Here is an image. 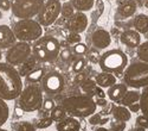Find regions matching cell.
<instances>
[{
  "mask_svg": "<svg viewBox=\"0 0 148 131\" xmlns=\"http://www.w3.org/2000/svg\"><path fill=\"white\" fill-rule=\"evenodd\" d=\"M24 89L21 76L16 67L7 62H0V98L16 100Z\"/></svg>",
  "mask_w": 148,
  "mask_h": 131,
  "instance_id": "1",
  "label": "cell"
},
{
  "mask_svg": "<svg viewBox=\"0 0 148 131\" xmlns=\"http://www.w3.org/2000/svg\"><path fill=\"white\" fill-rule=\"evenodd\" d=\"M62 106L66 113L75 118H87L96 113L97 105L92 97L89 95H71L62 100Z\"/></svg>",
  "mask_w": 148,
  "mask_h": 131,
  "instance_id": "2",
  "label": "cell"
},
{
  "mask_svg": "<svg viewBox=\"0 0 148 131\" xmlns=\"http://www.w3.org/2000/svg\"><path fill=\"white\" fill-rule=\"evenodd\" d=\"M98 64L102 71L114 74L116 78H121L128 67V56L126 53L119 49L108 50L101 55Z\"/></svg>",
  "mask_w": 148,
  "mask_h": 131,
  "instance_id": "3",
  "label": "cell"
},
{
  "mask_svg": "<svg viewBox=\"0 0 148 131\" xmlns=\"http://www.w3.org/2000/svg\"><path fill=\"white\" fill-rule=\"evenodd\" d=\"M60 42L52 36H44L34 42L32 55L40 62H53L60 54Z\"/></svg>",
  "mask_w": 148,
  "mask_h": 131,
  "instance_id": "4",
  "label": "cell"
},
{
  "mask_svg": "<svg viewBox=\"0 0 148 131\" xmlns=\"http://www.w3.org/2000/svg\"><path fill=\"white\" fill-rule=\"evenodd\" d=\"M123 83L130 88L139 89L148 86V63L134 61L123 73Z\"/></svg>",
  "mask_w": 148,
  "mask_h": 131,
  "instance_id": "5",
  "label": "cell"
},
{
  "mask_svg": "<svg viewBox=\"0 0 148 131\" xmlns=\"http://www.w3.org/2000/svg\"><path fill=\"white\" fill-rule=\"evenodd\" d=\"M43 88L42 86L32 83L24 87L23 92L17 99V105L20 106L24 112H36L43 106Z\"/></svg>",
  "mask_w": 148,
  "mask_h": 131,
  "instance_id": "6",
  "label": "cell"
},
{
  "mask_svg": "<svg viewBox=\"0 0 148 131\" xmlns=\"http://www.w3.org/2000/svg\"><path fill=\"white\" fill-rule=\"evenodd\" d=\"M12 30L20 42H37L43 37V26L34 19H19L13 24Z\"/></svg>",
  "mask_w": 148,
  "mask_h": 131,
  "instance_id": "7",
  "label": "cell"
},
{
  "mask_svg": "<svg viewBox=\"0 0 148 131\" xmlns=\"http://www.w3.org/2000/svg\"><path fill=\"white\" fill-rule=\"evenodd\" d=\"M45 0H11L12 15L18 19H32L42 11Z\"/></svg>",
  "mask_w": 148,
  "mask_h": 131,
  "instance_id": "8",
  "label": "cell"
},
{
  "mask_svg": "<svg viewBox=\"0 0 148 131\" xmlns=\"http://www.w3.org/2000/svg\"><path fill=\"white\" fill-rule=\"evenodd\" d=\"M31 55H32V46L30 45V43L17 41V43H14L11 48L7 49L5 54V60L8 64L18 67L25 61H27Z\"/></svg>",
  "mask_w": 148,
  "mask_h": 131,
  "instance_id": "9",
  "label": "cell"
},
{
  "mask_svg": "<svg viewBox=\"0 0 148 131\" xmlns=\"http://www.w3.org/2000/svg\"><path fill=\"white\" fill-rule=\"evenodd\" d=\"M62 11L60 0H46L42 11L37 16V21L42 26H50L58 19Z\"/></svg>",
  "mask_w": 148,
  "mask_h": 131,
  "instance_id": "10",
  "label": "cell"
},
{
  "mask_svg": "<svg viewBox=\"0 0 148 131\" xmlns=\"http://www.w3.org/2000/svg\"><path fill=\"white\" fill-rule=\"evenodd\" d=\"M64 76L58 71H49L42 80V88L49 95H55L64 89Z\"/></svg>",
  "mask_w": 148,
  "mask_h": 131,
  "instance_id": "11",
  "label": "cell"
},
{
  "mask_svg": "<svg viewBox=\"0 0 148 131\" xmlns=\"http://www.w3.org/2000/svg\"><path fill=\"white\" fill-rule=\"evenodd\" d=\"M89 24L88 16L84 12H75V15L66 19L65 23V29L69 32H76V33H82L87 30Z\"/></svg>",
  "mask_w": 148,
  "mask_h": 131,
  "instance_id": "12",
  "label": "cell"
},
{
  "mask_svg": "<svg viewBox=\"0 0 148 131\" xmlns=\"http://www.w3.org/2000/svg\"><path fill=\"white\" fill-rule=\"evenodd\" d=\"M91 44L96 49H107L112 44V35L104 29H97L91 35Z\"/></svg>",
  "mask_w": 148,
  "mask_h": 131,
  "instance_id": "13",
  "label": "cell"
},
{
  "mask_svg": "<svg viewBox=\"0 0 148 131\" xmlns=\"http://www.w3.org/2000/svg\"><path fill=\"white\" fill-rule=\"evenodd\" d=\"M136 8H138L136 0H119L116 15L122 19H127L134 16V13L136 12Z\"/></svg>",
  "mask_w": 148,
  "mask_h": 131,
  "instance_id": "14",
  "label": "cell"
},
{
  "mask_svg": "<svg viewBox=\"0 0 148 131\" xmlns=\"http://www.w3.org/2000/svg\"><path fill=\"white\" fill-rule=\"evenodd\" d=\"M120 42L128 48H138L141 44V35L134 29L123 31L120 36Z\"/></svg>",
  "mask_w": 148,
  "mask_h": 131,
  "instance_id": "15",
  "label": "cell"
},
{
  "mask_svg": "<svg viewBox=\"0 0 148 131\" xmlns=\"http://www.w3.org/2000/svg\"><path fill=\"white\" fill-rule=\"evenodd\" d=\"M17 43L14 32L7 25H0V49H8Z\"/></svg>",
  "mask_w": 148,
  "mask_h": 131,
  "instance_id": "16",
  "label": "cell"
},
{
  "mask_svg": "<svg viewBox=\"0 0 148 131\" xmlns=\"http://www.w3.org/2000/svg\"><path fill=\"white\" fill-rule=\"evenodd\" d=\"M56 130L57 131H79L81 130V123L75 117H65L63 121L56 123Z\"/></svg>",
  "mask_w": 148,
  "mask_h": 131,
  "instance_id": "17",
  "label": "cell"
},
{
  "mask_svg": "<svg viewBox=\"0 0 148 131\" xmlns=\"http://www.w3.org/2000/svg\"><path fill=\"white\" fill-rule=\"evenodd\" d=\"M127 92H128V86L126 83H115L114 86L108 88L107 95L112 101L119 103L123 97H125V94Z\"/></svg>",
  "mask_w": 148,
  "mask_h": 131,
  "instance_id": "18",
  "label": "cell"
},
{
  "mask_svg": "<svg viewBox=\"0 0 148 131\" xmlns=\"http://www.w3.org/2000/svg\"><path fill=\"white\" fill-rule=\"evenodd\" d=\"M95 81L97 83V86H100L102 88H110L116 83V76L114 74L101 71V73H98L95 76Z\"/></svg>",
  "mask_w": 148,
  "mask_h": 131,
  "instance_id": "19",
  "label": "cell"
},
{
  "mask_svg": "<svg viewBox=\"0 0 148 131\" xmlns=\"http://www.w3.org/2000/svg\"><path fill=\"white\" fill-rule=\"evenodd\" d=\"M112 114H113L115 121H119V122H126L127 123L132 118V112L129 111V109L126 106H122V105L113 106L112 107Z\"/></svg>",
  "mask_w": 148,
  "mask_h": 131,
  "instance_id": "20",
  "label": "cell"
},
{
  "mask_svg": "<svg viewBox=\"0 0 148 131\" xmlns=\"http://www.w3.org/2000/svg\"><path fill=\"white\" fill-rule=\"evenodd\" d=\"M133 28L140 35L148 33V16L145 13H140L133 19Z\"/></svg>",
  "mask_w": 148,
  "mask_h": 131,
  "instance_id": "21",
  "label": "cell"
},
{
  "mask_svg": "<svg viewBox=\"0 0 148 131\" xmlns=\"http://www.w3.org/2000/svg\"><path fill=\"white\" fill-rule=\"evenodd\" d=\"M140 97H141V92H139L136 89H132V91H128L125 94V97L119 101V104L122 105V106L129 107L130 105H133L135 103H139L140 101Z\"/></svg>",
  "mask_w": 148,
  "mask_h": 131,
  "instance_id": "22",
  "label": "cell"
},
{
  "mask_svg": "<svg viewBox=\"0 0 148 131\" xmlns=\"http://www.w3.org/2000/svg\"><path fill=\"white\" fill-rule=\"evenodd\" d=\"M70 3L77 12H88L95 7L96 0H70Z\"/></svg>",
  "mask_w": 148,
  "mask_h": 131,
  "instance_id": "23",
  "label": "cell"
},
{
  "mask_svg": "<svg viewBox=\"0 0 148 131\" xmlns=\"http://www.w3.org/2000/svg\"><path fill=\"white\" fill-rule=\"evenodd\" d=\"M45 70L44 68H34L31 73H29L26 76H25V82L29 83V85H32V83H38V82H42L44 75H45Z\"/></svg>",
  "mask_w": 148,
  "mask_h": 131,
  "instance_id": "24",
  "label": "cell"
},
{
  "mask_svg": "<svg viewBox=\"0 0 148 131\" xmlns=\"http://www.w3.org/2000/svg\"><path fill=\"white\" fill-rule=\"evenodd\" d=\"M36 64H37V58L34 56H30V58L27 60V61H25L23 64H20L19 67V74L20 76H26L29 73H31V71L36 68Z\"/></svg>",
  "mask_w": 148,
  "mask_h": 131,
  "instance_id": "25",
  "label": "cell"
},
{
  "mask_svg": "<svg viewBox=\"0 0 148 131\" xmlns=\"http://www.w3.org/2000/svg\"><path fill=\"white\" fill-rule=\"evenodd\" d=\"M95 11L91 13L90 18H91V26H94L95 24L97 23V20L100 19V17L102 16V13L104 12V3H103V0H96V3H95Z\"/></svg>",
  "mask_w": 148,
  "mask_h": 131,
  "instance_id": "26",
  "label": "cell"
},
{
  "mask_svg": "<svg viewBox=\"0 0 148 131\" xmlns=\"http://www.w3.org/2000/svg\"><path fill=\"white\" fill-rule=\"evenodd\" d=\"M8 117H10V107L6 100L0 98V128H3V125L6 124V122L8 121Z\"/></svg>",
  "mask_w": 148,
  "mask_h": 131,
  "instance_id": "27",
  "label": "cell"
},
{
  "mask_svg": "<svg viewBox=\"0 0 148 131\" xmlns=\"http://www.w3.org/2000/svg\"><path fill=\"white\" fill-rule=\"evenodd\" d=\"M50 117H51V119L53 122H60V121H63V119L65 118V117H68L66 116V111H65V109L62 105H58V106H56L55 109L51 111V114H50Z\"/></svg>",
  "mask_w": 148,
  "mask_h": 131,
  "instance_id": "28",
  "label": "cell"
},
{
  "mask_svg": "<svg viewBox=\"0 0 148 131\" xmlns=\"http://www.w3.org/2000/svg\"><path fill=\"white\" fill-rule=\"evenodd\" d=\"M96 87H97V83L92 79H87L81 85L82 92L87 93V95H89V97H92V95H94V92H95V88Z\"/></svg>",
  "mask_w": 148,
  "mask_h": 131,
  "instance_id": "29",
  "label": "cell"
},
{
  "mask_svg": "<svg viewBox=\"0 0 148 131\" xmlns=\"http://www.w3.org/2000/svg\"><path fill=\"white\" fill-rule=\"evenodd\" d=\"M140 106H141V112L146 117H148V86L142 88L141 97H140Z\"/></svg>",
  "mask_w": 148,
  "mask_h": 131,
  "instance_id": "30",
  "label": "cell"
},
{
  "mask_svg": "<svg viewBox=\"0 0 148 131\" xmlns=\"http://www.w3.org/2000/svg\"><path fill=\"white\" fill-rule=\"evenodd\" d=\"M73 15H75V8H73V6L70 1H64V4H62V11H60L62 18L69 19Z\"/></svg>",
  "mask_w": 148,
  "mask_h": 131,
  "instance_id": "31",
  "label": "cell"
},
{
  "mask_svg": "<svg viewBox=\"0 0 148 131\" xmlns=\"http://www.w3.org/2000/svg\"><path fill=\"white\" fill-rule=\"evenodd\" d=\"M136 55L140 58V61L148 63V41L141 43L138 46V50H136Z\"/></svg>",
  "mask_w": 148,
  "mask_h": 131,
  "instance_id": "32",
  "label": "cell"
},
{
  "mask_svg": "<svg viewBox=\"0 0 148 131\" xmlns=\"http://www.w3.org/2000/svg\"><path fill=\"white\" fill-rule=\"evenodd\" d=\"M36 125L32 124L31 122L24 121V122H19L17 124H14V130L16 131H36Z\"/></svg>",
  "mask_w": 148,
  "mask_h": 131,
  "instance_id": "33",
  "label": "cell"
},
{
  "mask_svg": "<svg viewBox=\"0 0 148 131\" xmlns=\"http://www.w3.org/2000/svg\"><path fill=\"white\" fill-rule=\"evenodd\" d=\"M85 66H87V61H85V58H78L72 63V71L75 74H78V73H81V71H83Z\"/></svg>",
  "mask_w": 148,
  "mask_h": 131,
  "instance_id": "34",
  "label": "cell"
},
{
  "mask_svg": "<svg viewBox=\"0 0 148 131\" xmlns=\"http://www.w3.org/2000/svg\"><path fill=\"white\" fill-rule=\"evenodd\" d=\"M53 123V121L51 119V117H43L40 118L38 122L36 123V128L39 129V130H43V129H47L49 126H51Z\"/></svg>",
  "mask_w": 148,
  "mask_h": 131,
  "instance_id": "35",
  "label": "cell"
},
{
  "mask_svg": "<svg viewBox=\"0 0 148 131\" xmlns=\"http://www.w3.org/2000/svg\"><path fill=\"white\" fill-rule=\"evenodd\" d=\"M66 41H68V43H70V44H77V43H79L81 41H82V37H81V35L79 33H76V32H69L66 36Z\"/></svg>",
  "mask_w": 148,
  "mask_h": 131,
  "instance_id": "36",
  "label": "cell"
},
{
  "mask_svg": "<svg viewBox=\"0 0 148 131\" xmlns=\"http://www.w3.org/2000/svg\"><path fill=\"white\" fill-rule=\"evenodd\" d=\"M126 122H119V121H115V122H112L110 123V131H125L126 130Z\"/></svg>",
  "mask_w": 148,
  "mask_h": 131,
  "instance_id": "37",
  "label": "cell"
},
{
  "mask_svg": "<svg viewBox=\"0 0 148 131\" xmlns=\"http://www.w3.org/2000/svg\"><path fill=\"white\" fill-rule=\"evenodd\" d=\"M56 107V105H55V101L52 100V99H50V98H46V99H44V101H43V106H42V109H43V111H45V112H49V111H52L53 109Z\"/></svg>",
  "mask_w": 148,
  "mask_h": 131,
  "instance_id": "38",
  "label": "cell"
},
{
  "mask_svg": "<svg viewBox=\"0 0 148 131\" xmlns=\"http://www.w3.org/2000/svg\"><path fill=\"white\" fill-rule=\"evenodd\" d=\"M87 50H88L87 44H84L82 42L73 45V53H75L76 55H84L85 53H87Z\"/></svg>",
  "mask_w": 148,
  "mask_h": 131,
  "instance_id": "39",
  "label": "cell"
},
{
  "mask_svg": "<svg viewBox=\"0 0 148 131\" xmlns=\"http://www.w3.org/2000/svg\"><path fill=\"white\" fill-rule=\"evenodd\" d=\"M135 123H136L138 126L148 129V117H146L145 114L138 116V117H136V121H135Z\"/></svg>",
  "mask_w": 148,
  "mask_h": 131,
  "instance_id": "40",
  "label": "cell"
},
{
  "mask_svg": "<svg viewBox=\"0 0 148 131\" xmlns=\"http://www.w3.org/2000/svg\"><path fill=\"white\" fill-rule=\"evenodd\" d=\"M101 119H102V117H101V114H100V113H94L92 116H90V117H89L88 122H89V124H90V125H100Z\"/></svg>",
  "mask_w": 148,
  "mask_h": 131,
  "instance_id": "41",
  "label": "cell"
},
{
  "mask_svg": "<svg viewBox=\"0 0 148 131\" xmlns=\"http://www.w3.org/2000/svg\"><path fill=\"white\" fill-rule=\"evenodd\" d=\"M87 80V76H85V73H83V71H81V73L76 74L75 79H73V83L75 85H82V83Z\"/></svg>",
  "mask_w": 148,
  "mask_h": 131,
  "instance_id": "42",
  "label": "cell"
},
{
  "mask_svg": "<svg viewBox=\"0 0 148 131\" xmlns=\"http://www.w3.org/2000/svg\"><path fill=\"white\" fill-rule=\"evenodd\" d=\"M0 10L10 11L11 10V0H0Z\"/></svg>",
  "mask_w": 148,
  "mask_h": 131,
  "instance_id": "43",
  "label": "cell"
},
{
  "mask_svg": "<svg viewBox=\"0 0 148 131\" xmlns=\"http://www.w3.org/2000/svg\"><path fill=\"white\" fill-rule=\"evenodd\" d=\"M94 95L96 98H106V95H107V93L103 91V88L102 87H100V86H97L96 88H95V92H94Z\"/></svg>",
  "mask_w": 148,
  "mask_h": 131,
  "instance_id": "44",
  "label": "cell"
},
{
  "mask_svg": "<svg viewBox=\"0 0 148 131\" xmlns=\"http://www.w3.org/2000/svg\"><path fill=\"white\" fill-rule=\"evenodd\" d=\"M70 56H71V51L69 49H63L59 54V57L63 60V61H68V60L70 58Z\"/></svg>",
  "mask_w": 148,
  "mask_h": 131,
  "instance_id": "45",
  "label": "cell"
},
{
  "mask_svg": "<svg viewBox=\"0 0 148 131\" xmlns=\"http://www.w3.org/2000/svg\"><path fill=\"white\" fill-rule=\"evenodd\" d=\"M129 111L130 112H134V113H136V112H140L141 111V106H140V103H135L133 105H130L129 107Z\"/></svg>",
  "mask_w": 148,
  "mask_h": 131,
  "instance_id": "46",
  "label": "cell"
},
{
  "mask_svg": "<svg viewBox=\"0 0 148 131\" xmlns=\"http://www.w3.org/2000/svg\"><path fill=\"white\" fill-rule=\"evenodd\" d=\"M96 105L97 106H101V107H104V106H107V100H106V98H96Z\"/></svg>",
  "mask_w": 148,
  "mask_h": 131,
  "instance_id": "47",
  "label": "cell"
},
{
  "mask_svg": "<svg viewBox=\"0 0 148 131\" xmlns=\"http://www.w3.org/2000/svg\"><path fill=\"white\" fill-rule=\"evenodd\" d=\"M14 114H16V117L17 118H20L21 116H23V113H24V110L21 109L20 106H18V105H16V107H14Z\"/></svg>",
  "mask_w": 148,
  "mask_h": 131,
  "instance_id": "48",
  "label": "cell"
},
{
  "mask_svg": "<svg viewBox=\"0 0 148 131\" xmlns=\"http://www.w3.org/2000/svg\"><path fill=\"white\" fill-rule=\"evenodd\" d=\"M94 131H110V130L107 129V128H104V126H97Z\"/></svg>",
  "mask_w": 148,
  "mask_h": 131,
  "instance_id": "49",
  "label": "cell"
},
{
  "mask_svg": "<svg viewBox=\"0 0 148 131\" xmlns=\"http://www.w3.org/2000/svg\"><path fill=\"white\" fill-rule=\"evenodd\" d=\"M108 122H109V118H108V117H106V118H102V119H101V123H100V125L102 126V125L107 124Z\"/></svg>",
  "mask_w": 148,
  "mask_h": 131,
  "instance_id": "50",
  "label": "cell"
},
{
  "mask_svg": "<svg viewBox=\"0 0 148 131\" xmlns=\"http://www.w3.org/2000/svg\"><path fill=\"white\" fill-rule=\"evenodd\" d=\"M133 131H146V129L145 128H141V126H135V128H133Z\"/></svg>",
  "mask_w": 148,
  "mask_h": 131,
  "instance_id": "51",
  "label": "cell"
},
{
  "mask_svg": "<svg viewBox=\"0 0 148 131\" xmlns=\"http://www.w3.org/2000/svg\"><path fill=\"white\" fill-rule=\"evenodd\" d=\"M145 7L148 8V0H145Z\"/></svg>",
  "mask_w": 148,
  "mask_h": 131,
  "instance_id": "52",
  "label": "cell"
},
{
  "mask_svg": "<svg viewBox=\"0 0 148 131\" xmlns=\"http://www.w3.org/2000/svg\"><path fill=\"white\" fill-rule=\"evenodd\" d=\"M1 58H3V53H1V49H0V61H1Z\"/></svg>",
  "mask_w": 148,
  "mask_h": 131,
  "instance_id": "53",
  "label": "cell"
},
{
  "mask_svg": "<svg viewBox=\"0 0 148 131\" xmlns=\"http://www.w3.org/2000/svg\"><path fill=\"white\" fill-rule=\"evenodd\" d=\"M1 18H3V11L0 10V19H1Z\"/></svg>",
  "mask_w": 148,
  "mask_h": 131,
  "instance_id": "54",
  "label": "cell"
},
{
  "mask_svg": "<svg viewBox=\"0 0 148 131\" xmlns=\"http://www.w3.org/2000/svg\"><path fill=\"white\" fill-rule=\"evenodd\" d=\"M0 131H8V130H6V129H3V128H0Z\"/></svg>",
  "mask_w": 148,
  "mask_h": 131,
  "instance_id": "55",
  "label": "cell"
},
{
  "mask_svg": "<svg viewBox=\"0 0 148 131\" xmlns=\"http://www.w3.org/2000/svg\"><path fill=\"white\" fill-rule=\"evenodd\" d=\"M129 131H133V128H132V129H130V130H129Z\"/></svg>",
  "mask_w": 148,
  "mask_h": 131,
  "instance_id": "56",
  "label": "cell"
},
{
  "mask_svg": "<svg viewBox=\"0 0 148 131\" xmlns=\"http://www.w3.org/2000/svg\"><path fill=\"white\" fill-rule=\"evenodd\" d=\"M63 1H68V0H63Z\"/></svg>",
  "mask_w": 148,
  "mask_h": 131,
  "instance_id": "57",
  "label": "cell"
},
{
  "mask_svg": "<svg viewBox=\"0 0 148 131\" xmlns=\"http://www.w3.org/2000/svg\"><path fill=\"white\" fill-rule=\"evenodd\" d=\"M147 37H148V33H147Z\"/></svg>",
  "mask_w": 148,
  "mask_h": 131,
  "instance_id": "58",
  "label": "cell"
}]
</instances>
